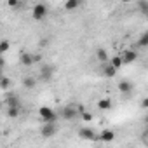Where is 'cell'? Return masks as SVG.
<instances>
[{
	"instance_id": "4",
	"label": "cell",
	"mask_w": 148,
	"mask_h": 148,
	"mask_svg": "<svg viewBox=\"0 0 148 148\" xmlns=\"http://www.w3.org/2000/svg\"><path fill=\"white\" fill-rule=\"evenodd\" d=\"M56 131H58L56 124H44V125L40 127V134H42V138H52V136L56 134Z\"/></svg>"
},
{
	"instance_id": "26",
	"label": "cell",
	"mask_w": 148,
	"mask_h": 148,
	"mask_svg": "<svg viewBox=\"0 0 148 148\" xmlns=\"http://www.w3.org/2000/svg\"><path fill=\"white\" fill-rule=\"evenodd\" d=\"M141 106H143V108H146V106H148V99H146V98L141 101Z\"/></svg>"
},
{
	"instance_id": "28",
	"label": "cell",
	"mask_w": 148,
	"mask_h": 148,
	"mask_svg": "<svg viewBox=\"0 0 148 148\" xmlns=\"http://www.w3.org/2000/svg\"><path fill=\"white\" fill-rule=\"evenodd\" d=\"M0 77H2V70H0Z\"/></svg>"
},
{
	"instance_id": "25",
	"label": "cell",
	"mask_w": 148,
	"mask_h": 148,
	"mask_svg": "<svg viewBox=\"0 0 148 148\" xmlns=\"http://www.w3.org/2000/svg\"><path fill=\"white\" fill-rule=\"evenodd\" d=\"M40 61V56L38 54H33V63H38Z\"/></svg>"
},
{
	"instance_id": "17",
	"label": "cell",
	"mask_w": 148,
	"mask_h": 148,
	"mask_svg": "<svg viewBox=\"0 0 148 148\" xmlns=\"http://www.w3.org/2000/svg\"><path fill=\"white\" fill-rule=\"evenodd\" d=\"M7 106H19V101H18V96L16 94H9L7 99H5Z\"/></svg>"
},
{
	"instance_id": "27",
	"label": "cell",
	"mask_w": 148,
	"mask_h": 148,
	"mask_svg": "<svg viewBox=\"0 0 148 148\" xmlns=\"http://www.w3.org/2000/svg\"><path fill=\"white\" fill-rule=\"evenodd\" d=\"M4 64H5V63H4V58H2V56H0V70H2V68H4Z\"/></svg>"
},
{
	"instance_id": "11",
	"label": "cell",
	"mask_w": 148,
	"mask_h": 148,
	"mask_svg": "<svg viewBox=\"0 0 148 148\" xmlns=\"http://www.w3.org/2000/svg\"><path fill=\"white\" fill-rule=\"evenodd\" d=\"M98 108H99L101 112H108V110L112 108V99H110V98H101V99L98 101Z\"/></svg>"
},
{
	"instance_id": "15",
	"label": "cell",
	"mask_w": 148,
	"mask_h": 148,
	"mask_svg": "<svg viewBox=\"0 0 148 148\" xmlns=\"http://www.w3.org/2000/svg\"><path fill=\"white\" fill-rule=\"evenodd\" d=\"M80 5V2H79V0H68V2H64V11H73V9H77Z\"/></svg>"
},
{
	"instance_id": "6",
	"label": "cell",
	"mask_w": 148,
	"mask_h": 148,
	"mask_svg": "<svg viewBox=\"0 0 148 148\" xmlns=\"http://www.w3.org/2000/svg\"><path fill=\"white\" fill-rule=\"evenodd\" d=\"M52 75H54V66L44 64V66L40 68V77H42V80H51Z\"/></svg>"
},
{
	"instance_id": "18",
	"label": "cell",
	"mask_w": 148,
	"mask_h": 148,
	"mask_svg": "<svg viewBox=\"0 0 148 148\" xmlns=\"http://www.w3.org/2000/svg\"><path fill=\"white\" fill-rule=\"evenodd\" d=\"M19 115V106H7V117L9 119H16Z\"/></svg>"
},
{
	"instance_id": "1",
	"label": "cell",
	"mask_w": 148,
	"mask_h": 148,
	"mask_svg": "<svg viewBox=\"0 0 148 148\" xmlns=\"http://www.w3.org/2000/svg\"><path fill=\"white\" fill-rule=\"evenodd\" d=\"M38 115H40V119L44 120V124H56L58 115H56V112H54L52 108H49V106H42V108L38 110Z\"/></svg>"
},
{
	"instance_id": "20",
	"label": "cell",
	"mask_w": 148,
	"mask_h": 148,
	"mask_svg": "<svg viewBox=\"0 0 148 148\" xmlns=\"http://www.w3.org/2000/svg\"><path fill=\"white\" fill-rule=\"evenodd\" d=\"M138 45H139V47H146V45H148V33H143V35L139 37Z\"/></svg>"
},
{
	"instance_id": "13",
	"label": "cell",
	"mask_w": 148,
	"mask_h": 148,
	"mask_svg": "<svg viewBox=\"0 0 148 148\" xmlns=\"http://www.w3.org/2000/svg\"><path fill=\"white\" fill-rule=\"evenodd\" d=\"M35 86H37V79H35V77H25V79H23V87L33 89Z\"/></svg>"
},
{
	"instance_id": "23",
	"label": "cell",
	"mask_w": 148,
	"mask_h": 148,
	"mask_svg": "<svg viewBox=\"0 0 148 148\" xmlns=\"http://www.w3.org/2000/svg\"><path fill=\"white\" fill-rule=\"evenodd\" d=\"M7 5H9V7H12V9H16V7H19V2H18V0H9Z\"/></svg>"
},
{
	"instance_id": "16",
	"label": "cell",
	"mask_w": 148,
	"mask_h": 148,
	"mask_svg": "<svg viewBox=\"0 0 148 148\" xmlns=\"http://www.w3.org/2000/svg\"><path fill=\"white\" fill-rule=\"evenodd\" d=\"M110 64H112L115 70H119V68L124 64V63H122V58H120V54H119V56H112V59H110Z\"/></svg>"
},
{
	"instance_id": "8",
	"label": "cell",
	"mask_w": 148,
	"mask_h": 148,
	"mask_svg": "<svg viewBox=\"0 0 148 148\" xmlns=\"http://www.w3.org/2000/svg\"><path fill=\"white\" fill-rule=\"evenodd\" d=\"M98 139H99V141H105V143H110V141L115 139V132L110 131V129H105V131L98 136Z\"/></svg>"
},
{
	"instance_id": "22",
	"label": "cell",
	"mask_w": 148,
	"mask_h": 148,
	"mask_svg": "<svg viewBox=\"0 0 148 148\" xmlns=\"http://www.w3.org/2000/svg\"><path fill=\"white\" fill-rule=\"evenodd\" d=\"M80 115H82L84 122H91L92 120V113H89V112H80Z\"/></svg>"
},
{
	"instance_id": "14",
	"label": "cell",
	"mask_w": 148,
	"mask_h": 148,
	"mask_svg": "<svg viewBox=\"0 0 148 148\" xmlns=\"http://www.w3.org/2000/svg\"><path fill=\"white\" fill-rule=\"evenodd\" d=\"M96 58H98L101 63H108V52H106L105 49H101V47L96 51Z\"/></svg>"
},
{
	"instance_id": "9",
	"label": "cell",
	"mask_w": 148,
	"mask_h": 148,
	"mask_svg": "<svg viewBox=\"0 0 148 148\" xmlns=\"http://www.w3.org/2000/svg\"><path fill=\"white\" fill-rule=\"evenodd\" d=\"M19 61H21L23 66H32V64H33V54H30V52H21V54H19Z\"/></svg>"
},
{
	"instance_id": "2",
	"label": "cell",
	"mask_w": 148,
	"mask_h": 148,
	"mask_svg": "<svg viewBox=\"0 0 148 148\" xmlns=\"http://www.w3.org/2000/svg\"><path fill=\"white\" fill-rule=\"evenodd\" d=\"M47 12H49V9H47V5L45 4H35V7H33V19H37V21H40V19H44L45 16H47Z\"/></svg>"
},
{
	"instance_id": "12",
	"label": "cell",
	"mask_w": 148,
	"mask_h": 148,
	"mask_svg": "<svg viewBox=\"0 0 148 148\" xmlns=\"http://www.w3.org/2000/svg\"><path fill=\"white\" fill-rule=\"evenodd\" d=\"M103 73H105V77L112 79V77H115V75H117V70H115L110 63H105V66H103Z\"/></svg>"
},
{
	"instance_id": "21",
	"label": "cell",
	"mask_w": 148,
	"mask_h": 148,
	"mask_svg": "<svg viewBox=\"0 0 148 148\" xmlns=\"http://www.w3.org/2000/svg\"><path fill=\"white\" fill-rule=\"evenodd\" d=\"M11 86V80L7 79V77H0V87H4V89H7Z\"/></svg>"
},
{
	"instance_id": "10",
	"label": "cell",
	"mask_w": 148,
	"mask_h": 148,
	"mask_svg": "<svg viewBox=\"0 0 148 148\" xmlns=\"http://www.w3.org/2000/svg\"><path fill=\"white\" fill-rule=\"evenodd\" d=\"M119 91H120L122 94H129V92L132 91V84H131L129 80H120V82H119Z\"/></svg>"
},
{
	"instance_id": "24",
	"label": "cell",
	"mask_w": 148,
	"mask_h": 148,
	"mask_svg": "<svg viewBox=\"0 0 148 148\" xmlns=\"http://www.w3.org/2000/svg\"><path fill=\"white\" fill-rule=\"evenodd\" d=\"M138 5L141 7V11H143V12H146V11H148V4H146V2H139Z\"/></svg>"
},
{
	"instance_id": "3",
	"label": "cell",
	"mask_w": 148,
	"mask_h": 148,
	"mask_svg": "<svg viewBox=\"0 0 148 148\" xmlns=\"http://www.w3.org/2000/svg\"><path fill=\"white\" fill-rule=\"evenodd\" d=\"M79 136L82 139H87V141H98V134L92 129H89V127H80L79 129Z\"/></svg>"
},
{
	"instance_id": "7",
	"label": "cell",
	"mask_w": 148,
	"mask_h": 148,
	"mask_svg": "<svg viewBox=\"0 0 148 148\" xmlns=\"http://www.w3.org/2000/svg\"><path fill=\"white\" fill-rule=\"evenodd\" d=\"M120 58H122V63H132V61H136V58H138V54H136V51H124L122 54H120Z\"/></svg>"
},
{
	"instance_id": "19",
	"label": "cell",
	"mask_w": 148,
	"mask_h": 148,
	"mask_svg": "<svg viewBox=\"0 0 148 148\" xmlns=\"http://www.w3.org/2000/svg\"><path fill=\"white\" fill-rule=\"evenodd\" d=\"M9 49H11V42L9 40H0V56L5 54Z\"/></svg>"
},
{
	"instance_id": "5",
	"label": "cell",
	"mask_w": 148,
	"mask_h": 148,
	"mask_svg": "<svg viewBox=\"0 0 148 148\" xmlns=\"http://www.w3.org/2000/svg\"><path fill=\"white\" fill-rule=\"evenodd\" d=\"M77 115H79V110L73 108V106H64V108L61 110V117H63L64 120H73Z\"/></svg>"
}]
</instances>
